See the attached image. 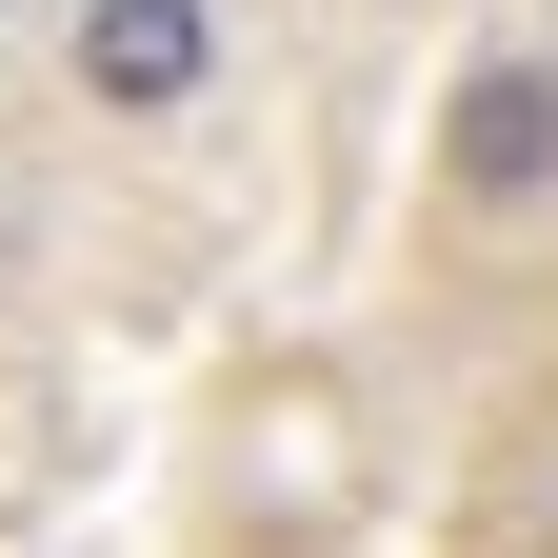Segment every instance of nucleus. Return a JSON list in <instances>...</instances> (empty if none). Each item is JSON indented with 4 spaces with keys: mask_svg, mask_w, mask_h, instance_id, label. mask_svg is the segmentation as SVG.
<instances>
[{
    "mask_svg": "<svg viewBox=\"0 0 558 558\" xmlns=\"http://www.w3.org/2000/svg\"><path fill=\"white\" fill-rule=\"evenodd\" d=\"M439 199L459 220H538L558 199V60L538 40H478L459 100H439Z\"/></svg>",
    "mask_w": 558,
    "mask_h": 558,
    "instance_id": "f257e3e1",
    "label": "nucleus"
},
{
    "mask_svg": "<svg viewBox=\"0 0 558 558\" xmlns=\"http://www.w3.org/2000/svg\"><path fill=\"white\" fill-rule=\"evenodd\" d=\"M220 81V0H81V100L100 120H180Z\"/></svg>",
    "mask_w": 558,
    "mask_h": 558,
    "instance_id": "f03ea898",
    "label": "nucleus"
}]
</instances>
